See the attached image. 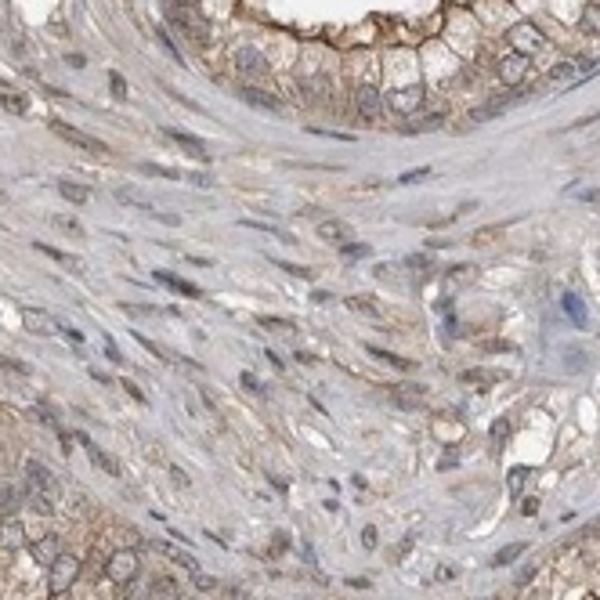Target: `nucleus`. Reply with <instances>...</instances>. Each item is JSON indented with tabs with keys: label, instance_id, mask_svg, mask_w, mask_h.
Wrapping results in <instances>:
<instances>
[{
	"label": "nucleus",
	"instance_id": "obj_1",
	"mask_svg": "<svg viewBox=\"0 0 600 600\" xmlns=\"http://www.w3.org/2000/svg\"><path fill=\"white\" fill-rule=\"evenodd\" d=\"M507 40H510V47H514L517 54H528V59L546 47V33H542L535 22H528V19L517 22V26H510V29H507Z\"/></svg>",
	"mask_w": 600,
	"mask_h": 600
},
{
	"label": "nucleus",
	"instance_id": "obj_2",
	"mask_svg": "<svg viewBox=\"0 0 600 600\" xmlns=\"http://www.w3.org/2000/svg\"><path fill=\"white\" fill-rule=\"evenodd\" d=\"M51 131L59 134L62 141H69L73 148L87 152V156H108V145H105L101 138H94V134H83L80 127H69L66 120H51Z\"/></svg>",
	"mask_w": 600,
	"mask_h": 600
},
{
	"label": "nucleus",
	"instance_id": "obj_3",
	"mask_svg": "<svg viewBox=\"0 0 600 600\" xmlns=\"http://www.w3.org/2000/svg\"><path fill=\"white\" fill-rule=\"evenodd\" d=\"M76 579H80V561H76L73 554H62L59 561L47 568V589H51L54 596H62Z\"/></svg>",
	"mask_w": 600,
	"mask_h": 600
},
{
	"label": "nucleus",
	"instance_id": "obj_4",
	"mask_svg": "<svg viewBox=\"0 0 600 600\" xmlns=\"http://www.w3.org/2000/svg\"><path fill=\"white\" fill-rule=\"evenodd\" d=\"M33 492H40V496H51V499H59V481H54V474H51L44 463H36V459H26V499H29Z\"/></svg>",
	"mask_w": 600,
	"mask_h": 600
},
{
	"label": "nucleus",
	"instance_id": "obj_5",
	"mask_svg": "<svg viewBox=\"0 0 600 600\" xmlns=\"http://www.w3.org/2000/svg\"><path fill=\"white\" fill-rule=\"evenodd\" d=\"M384 101L391 105V113H398V116H412L416 108L423 105V83L412 80V83H405V87H395Z\"/></svg>",
	"mask_w": 600,
	"mask_h": 600
},
{
	"label": "nucleus",
	"instance_id": "obj_6",
	"mask_svg": "<svg viewBox=\"0 0 600 600\" xmlns=\"http://www.w3.org/2000/svg\"><path fill=\"white\" fill-rule=\"evenodd\" d=\"M105 575L113 579L116 586H131L138 575V554L134 550H116L113 557L105 561Z\"/></svg>",
	"mask_w": 600,
	"mask_h": 600
},
{
	"label": "nucleus",
	"instance_id": "obj_7",
	"mask_svg": "<svg viewBox=\"0 0 600 600\" xmlns=\"http://www.w3.org/2000/svg\"><path fill=\"white\" fill-rule=\"evenodd\" d=\"M22 325H26L29 333H36V337H54V333H62L59 318H54L51 311H40V307H22Z\"/></svg>",
	"mask_w": 600,
	"mask_h": 600
},
{
	"label": "nucleus",
	"instance_id": "obj_8",
	"mask_svg": "<svg viewBox=\"0 0 600 600\" xmlns=\"http://www.w3.org/2000/svg\"><path fill=\"white\" fill-rule=\"evenodd\" d=\"M355 108H358L362 120H376L384 113V94H380V87H372V83L355 87Z\"/></svg>",
	"mask_w": 600,
	"mask_h": 600
},
{
	"label": "nucleus",
	"instance_id": "obj_9",
	"mask_svg": "<svg viewBox=\"0 0 600 600\" xmlns=\"http://www.w3.org/2000/svg\"><path fill=\"white\" fill-rule=\"evenodd\" d=\"M528 66H532V59L528 54H517V51H510V54H503L499 59V80L507 83V87H517L524 76H528Z\"/></svg>",
	"mask_w": 600,
	"mask_h": 600
},
{
	"label": "nucleus",
	"instance_id": "obj_10",
	"mask_svg": "<svg viewBox=\"0 0 600 600\" xmlns=\"http://www.w3.org/2000/svg\"><path fill=\"white\" fill-rule=\"evenodd\" d=\"M235 66H239V73H246V76H268V73H271L268 59H264L257 47H239V51H235Z\"/></svg>",
	"mask_w": 600,
	"mask_h": 600
},
{
	"label": "nucleus",
	"instance_id": "obj_11",
	"mask_svg": "<svg viewBox=\"0 0 600 600\" xmlns=\"http://www.w3.org/2000/svg\"><path fill=\"white\" fill-rule=\"evenodd\" d=\"M167 134L192 156V159H199V163H210L213 156H210V145L203 141V138H195V134H188V131H178V127H167Z\"/></svg>",
	"mask_w": 600,
	"mask_h": 600
},
{
	"label": "nucleus",
	"instance_id": "obj_12",
	"mask_svg": "<svg viewBox=\"0 0 600 600\" xmlns=\"http://www.w3.org/2000/svg\"><path fill=\"white\" fill-rule=\"evenodd\" d=\"M239 98H243L246 105H253V108H264V113H279V108H283V101H279L275 94H268V91L253 87V83H243V87H239Z\"/></svg>",
	"mask_w": 600,
	"mask_h": 600
},
{
	"label": "nucleus",
	"instance_id": "obj_13",
	"mask_svg": "<svg viewBox=\"0 0 600 600\" xmlns=\"http://www.w3.org/2000/svg\"><path fill=\"white\" fill-rule=\"evenodd\" d=\"M156 283H163L167 290H174L178 297H188V300H203V290H199L195 283H188V279H178V275H171V271H163V268H156Z\"/></svg>",
	"mask_w": 600,
	"mask_h": 600
},
{
	"label": "nucleus",
	"instance_id": "obj_14",
	"mask_svg": "<svg viewBox=\"0 0 600 600\" xmlns=\"http://www.w3.org/2000/svg\"><path fill=\"white\" fill-rule=\"evenodd\" d=\"M76 442L87 449V456H91V463H94V467H101L105 474H113V477H120V474H123V467H120L113 456H108V452H101V449H98V445L87 438V434H76Z\"/></svg>",
	"mask_w": 600,
	"mask_h": 600
},
{
	"label": "nucleus",
	"instance_id": "obj_15",
	"mask_svg": "<svg viewBox=\"0 0 600 600\" xmlns=\"http://www.w3.org/2000/svg\"><path fill=\"white\" fill-rule=\"evenodd\" d=\"M62 557V542H59V535H44L40 542H33V561L36 564H54V561H59Z\"/></svg>",
	"mask_w": 600,
	"mask_h": 600
},
{
	"label": "nucleus",
	"instance_id": "obj_16",
	"mask_svg": "<svg viewBox=\"0 0 600 600\" xmlns=\"http://www.w3.org/2000/svg\"><path fill=\"white\" fill-rule=\"evenodd\" d=\"M19 546H26L22 521H0V550H19Z\"/></svg>",
	"mask_w": 600,
	"mask_h": 600
},
{
	"label": "nucleus",
	"instance_id": "obj_17",
	"mask_svg": "<svg viewBox=\"0 0 600 600\" xmlns=\"http://www.w3.org/2000/svg\"><path fill=\"white\" fill-rule=\"evenodd\" d=\"M40 253H47L51 260H59V264H66V268H73V275H83L87 271V264H83V257H76V253H66V250H54V246H47V243H33Z\"/></svg>",
	"mask_w": 600,
	"mask_h": 600
},
{
	"label": "nucleus",
	"instance_id": "obj_18",
	"mask_svg": "<svg viewBox=\"0 0 600 600\" xmlns=\"http://www.w3.org/2000/svg\"><path fill=\"white\" fill-rule=\"evenodd\" d=\"M503 380V372H492V369H467V372H459V384H474V387H492V384H499Z\"/></svg>",
	"mask_w": 600,
	"mask_h": 600
},
{
	"label": "nucleus",
	"instance_id": "obj_19",
	"mask_svg": "<svg viewBox=\"0 0 600 600\" xmlns=\"http://www.w3.org/2000/svg\"><path fill=\"white\" fill-rule=\"evenodd\" d=\"M318 239L344 246V243H351V228H347L344 221H322V225H318Z\"/></svg>",
	"mask_w": 600,
	"mask_h": 600
},
{
	"label": "nucleus",
	"instance_id": "obj_20",
	"mask_svg": "<svg viewBox=\"0 0 600 600\" xmlns=\"http://www.w3.org/2000/svg\"><path fill=\"white\" fill-rule=\"evenodd\" d=\"M156 550H159V554H167L174 564H185L188 571H199L195 557H192V554H185V550H178V546H171V542H156Z\"/></svg>",
	"mask_w": 600,
	"mask_h": 600
},
{
	"label": "nucleus",
	"instance_id": "obj_21",
	"mask_svg": "<svg viewBox=\"0 0 600 600\" xmlns=\"http://www.w3.org/2000/svg\"><path fill=\"white\" fill-rule=\"evenodd\" d=\"M59 195L69 199V203H76V206H83V203L91 199V188H83V185H76V181H59Z\"/></svg>",
	"mask_w": 600,
	"mask_h": 600
},
{
	"label": "nucleus",
	"instance_id": "obj_22",
	"mask_svg": "<svg viewBox=\"0 0 600 600\" xmlns=\"http://www.w3.org/2000/svg\"><path fill=\"white\" fill-rule=\"evenodd\" d=\"M372 358H380V362H387V365H395V369H402V372H412L416 369V362H409V358H402V355H391V351H380V347H365Z\"/></svg>",
	"mask_w": 600,
	"mask_h": 600
},
{
	"label": "nucleus",
	"instance_id": "obj_23",
	"mask_svg": "<svg viewBox=\"0 0 600 600\" xmlns=\"http://www.w3.org/2000/svg\"><path fill=\"white\" fill-rule=\"evenodd\" d=\"M561 307L568 311V318H571V322L579 325V330H582V325H586V307H582V300H579L575 293H564V297H561Z\"/></svg>",
	"mask_w": 600,
	"mask_h": 600
},
{
	"label": "nucleus",
	"instance_id": "obj_24",
	"mask_svg": "<svg viewBox=\"0 0 600 600\" xmlns=\"http://www.w3.org/2000/svg\"><path fill=\"white\" fill-rule=\"evenodd\" d=\"M524 550H528V546H524V542H507V546H503V550H496L492 564H496V568H507V564H514V561H517V557H521Z\"/></svg>",
	"mask_w": 600,
	"mask_h": 600
},
{
	"label": "nucleus",
	"instance_id": "obj_25",
	"mask_svg": "<svg viewBox=\"0 0 600 600\" xmlns=\"http://www.w3.org/2000/svg\"><path fill=\"white\" fill-rule=\"evenodd\" d=\"M116 199H120V203H127V206H138L145 217H159V210H156L148 199H141L138 192H127V188H120V192H116Z\"/></svg>",
	"mask_w": 600,
	"mask_h": 600
},
{
	"label": "nucleus",
	"instance_id": "obj_26",
	"mask_svg": "<svg viewBox=\"0 0 600 600\" xmlns=\"http://www.w3.org/2000/svg\"><path fill=\"white\" fill-rule=\"evenodd\" d=\"M0 105H4L8 113H15V116H26V113H29V101H26V94H19V91H4V94H0Z\"/></svg>",
	"mask_w": 600,
	"mask_h": 600
},
{
	"label": "nucleus",
	"instance_id": "obj_27",
	"mask_svg": "<svg viewBox=\"0 0 600 600\" xmlns=\"http://www.w3.org/2000/svg\"><path fill=\"white\" fill-rule=\"evenodd\" d=\"M579 29H582V33H600V4H586V8H582Z\"/></svg>",
	"mask_w": 600,
	"mask_h": 600
},
{
	"label": "nucleus",
	"instance_id": "obj_28",
	"mask_svg": "<svg viewBox=\"0 0 600 600\" xmlns=\"http://www.w3.org/2000/svg\"><path fill=\"white\" fill-rule=\"evenodd\" d=\"M141 174H152V178H171V181H185V171L159 167V163H141Z\"/></svg>",
	"mask_w": 600,
	"mask_h": 600
},
{
	"label": "nucleus",
	"instance_id": "obj_29",
	"mask_svg": "<svg viewBox=\"0 0 600 600\" xmlns=\"http://www.w3.org/2000/svg\"><path fill=\"white\" fill-rule=\"evenodd\" d=\"M503 235V225H488V228H477L470 235V246H492V239Z\"/></svg>",
	"mask_w": 600,
	"mask_h": 600
},
{
	"label": "nucleus",
	"instance_id": "obj_30",
	"mask_svg": "<svg viewBox=\"0 0 600 600\" xmlns=\"http://www.w3.org/2000/svg\"><path fill=\"white\" fill-rule=\"evenodd\" d=\"M148 600H178V582L174 579H159V589L152 586Z\"/></svg>",
	"mask_w": 600,
	"mask_h": 600
},
{
	"label": "nucleus",
	"instance_id": "obj_31",
	"mask_svg": "<svg viewBox=\"0 0 600 600\" xmlns=\"http://www.w3.org/2000/svg\"><path fill=\"white\" fill-rule=\"evenodd\" d=\"M243 228H257V232H264V235H275V239H283V243H293V235L290 232H283V228H275V225H264V221H239Z\"/></svg>",
	"mask_w": 600,
	"mask_h": 600
},
{
	"label": "nucleus",
	"instance_id": "obj_32",
	"mask_svg": "<svg viewBox=\"0 0 600 600\" xmlns=\"http://www.w3.org/2000/svg\"><path fill=\"white\" fill-rule=\"evenodd\" d=\"M271 264H275V268H283L286 271V275H293V279H315V271L311 268H304V264H290V260H271Z\"/></svg>",
	"mask_w": 600,
	"mask_h": 600
},
{
	"label": "nucleus",
	"instance_id": "obj_33",
	"mask_svg": "<svg viewBox=\"0 0 600 600\" xmlns=\"http://www.w3.org/2000/svg\"><path fill=\"white\" fill-rule=\"evenodd\" d=\"M22 496H26V488H0V510H15Z\"/></svg>",
	"mask_w": 600,
	"mask_h": 600
},
{
	"label": "nucleus",
	"instance_id": "obj_34",
	"mask_svg": "<svg viewBox=\"0 0 600 600\" xmlns=\"http://www.w3.org/2000/svg\"><path fill=\"white\" fill-rule=\"evenodd\" d=\"M571 76H575V62H557L550 69V83H568Z\"/></svg>",
	"mask_w": 600,
	"mask_h": 600
},
{
	"label": "nucleus",
	"instance_id": "obj_35",
	"mask_svg": "<svg viewBox=\"0 0 600 600\" xmlns=\"http://www.w3.org/2000/svg\"><path fill=\"white\" fill-rule=\"evenodd\" d=\"M347 307H351V311H362V315H372V318L380 315V307H376V304H372V297H365V293H362V297H351V300H347Z\"/></svg>",
	"mask_w": 600,
	"mask_h": 600
},
{
	"label": "nucleus",
	"instance_id": "obj_36",
	"mask_svg": "<svg viewBox=\"0 0 600 600\" xmlns=\"http://www.w3.org/2000/svg\"><path fill=\"white\" fill-rule=\"evenodd\" d=\"M156 40H159V47H163V51H167V54H171V59H174V62H181V51L174 47L171 33H167V29H163V26H156Z\"/></svg>",
	"mask_w": 600,
	"mask_h": 600
},
{
	"label": "nucleus",
	"instance_id": "obj_37",
	"mask_svg": "<svg viewBox=\"0 0 600 600\" xmlns=\"http://www.w3.org/2000/svg\"><path fill=\"white\" fill-rule=\"evenodd\" d=\"M528 474H532L528 467H514V470H510V481H507V484H510V496H521V488H524Z\"/></svg>",
	"mask_w": 600,
	"mask_h": 600
},
{
	"label": "nucleus",
	"instance_id": "obj_38",
	"mask_svg": "<svg viewBox=\"0 0 600 600\" xmlns=\"http://www.w3.org/2000/svg\"><path fill=\"white\" fill-rule=\"evenodd\" d=\"M438 123H445V113H434V116H420V120H412V127H405V131H434Z\"/></svg>",
	"mask_w": 600,
	"mask_h": 600
},
{
	"label": "nucleus",
	"instance_id": "obj_39",
	"mask_svg": "<svg viewBox=\"0 0 600 600\" xmlns=\"http://www.w3.org/2000/svg\"><path fill=\"white\" fill-rule=\"evenodd\" d=\"M131 337H134V340H138V344H141V347H145V351H148V355H156V358H163V362H167V351H163V347H159V344H152V340H148V337H141V333H138V330H134V333H131Z\"/></svg>",
	"mask_w": 600,
	"mask_h": 600
},
{
	"label": "nucleus",
	"instance_id": "obj_40",
	"mask_svg": "<svg viewBox=\"0 0 600 600\" xmlns=\"http://www.w3.org/2000/svg\"><path fill=\"white\" fill-rule=\"evenodd\" d=\"M257 322L264 325V330H283V333H286V330H293V322H290V318H268V315H264V318H257Z\"/></svg>",
	"mask_w": 600,
	"mask_h": 600
},
{
	"label": "nucleus",
	"instance_id": "obj_41",
	"mask_svg": "<svg viewBox=\"0 0 600 600\" xmlns=\"http://www.w3.org/2000/svg\"><path fill=\"white\" fill-rule=\"evenodd\" d=\"M423 178H430V167H420V171H405V174L398 178V185H416V181H423Z\"/></svg>",
	"mask_w": 600,
	"mask_h": 600
},
{
	"label": "nucleus",
	"instance_id": "obj_42",
	"mask_svg": "<svg viewBox=\"0 0 600 600\" xmlns=\"http://www.w3.org/2000/svg\"><path fill=\"white\" fill-rule=\"evenodd\" d=\"M340 253H344V257H369V246L351 239V243H344V246H340Z\"/></svg>",
	"mask_w": 600,
	"mask_h": 600
},
{
	"label": "nucleus",
	"instance_id": "obj_43",
	"mask_svg": "<svg viewBox=\"0 0 600 600\" xmlns=\"http://www.w3.org/2000/svg\"><path fill=\"white\" fill-rule=\"evenodd\" d=\"M568 358H571V362H564V369H568V372H582V369H586V362H582L586 355H582L579 347H571V351H568Z\"/></svg>",
	"mask_w": 600,
	"mask_h": 600
},
{
	"label": "nucleus",
	"instance_id": "obj_44",
	"mask_svg": "<svg viewBox=\"0 0 600 600\" xmlns=\"http://www.w3.org/2000/svg\"><path fill=\"white\" fill-rule=\"evenodd\" d=\"M192 586L203 589V593H210V589H217V579H210V575H203V571H192Z\"/></svg>",
	"mask_w": 600,
	"mask_h": 600
},
{
	"label": "nucleus",
	"instance_id": "obj_45",
	"mask_svg": "<svg viewBox=\"0 0 600 600\" xmlns=\"http://www.w3.org/2000/svg\"><path fill=\"white\" fill-rule=\"evenodd\" d=\"M108 87H113V98H127V83H123V76L120 73H108Z\"/></svg>",
	"mask_w": 600,
	"mask_h": 600
},
{
	"label": "nucleus",
	"instance_id": "obj_46",
	"mask_svg": "<svg viewBox=\"0 0 600 600\" xmlns=\"http://www.w3.org/2000/svg\"><path fill=\"white\" fill-rule=\"evenodd\" d=\"M239 384H243L246 391H253V395H260V391H264V387H260V380H257L253 372H243V376H239Z\"/></svg>",
	"mask_w": 600,
	"mask_h": 600
},
{
	"label": "nucleus",
	"instance_id": "obj_47",
	"mask_svg": "<svg viewBox=\"0 0 600 600\" xmlns=\"http://www.w3.org/2000/svg\"><path fill=\"white\" fill-rule=\"evenodd\" d=\"M120 311H127V315H156L152 304H120Z\"/></svg>",
	"mask_w": 600,
	"mask_h": 600
},
{
	"label": "nucleus",
	"instance_id": "obj_48",
	"mask_svg": "<svg viewBox=\"0 0 600 600\" xmlns=\"http://www.w3.org/2000/svg\"><path fill=\"white\" fill-rule=\"evenodd\" d=\"M101 340H105V355H108V362H116V365H120V362H123V355H120V347H116L113 340H108V337H101Z\"/></svg>",
	"mask_w": 600,
	"mask_h": 600
},
{
	"label": "nucleus",
	"instance_id": "obj_49",
	"mask_svg": "<svg viewBox=\"0 0 600 600\" xmlns=\"http://www.w3.org/2000/svg\"><path fill=\"white\" fill-rule=\"evenodd\" d=\"M507 434H510L507 420H496V423H492V442H503V438H507Z\"/></svg>",
	"mask_w": 600,
	"mask_h": 600
},
{
	"label": "nucleus",
	"instance_id": "obj_50",
	"mask_svg": "<svg viewBox=\"0 0 600 600\" xmlns=\"http://www.w3.org/2000/svg\"><path fill=\"white\" fill-rule=\"evenodd\" d=\"M362 546H365V550H376V528H372V524L362 528Z\"/></svg>",
	"mask_w": 600,
	"mask_h": 600
},
{
	"label": "nucleus",
	"instance_id": "obj_51",
	"mask_svg": "<svg viewBox=\"0 0 600 600\" xmlns=\"http://www.w3.org/2000/svg\"><path fill=\"white\" fill-rule=\"evenodd\" d=\"M427 264H430L427 253H412V257H405V268H427Z\"/></svg>",
	"mask_w": 600,
	"mask_h": 600
},
{
	"label": "nucleus",
	"instance_id": "obj_52",
	"mask_svg": "<svg viewBox=\"0 0 600 600\" xmlns=\"http://www.w3.org/2000/svg\"><path fill=\"white\" fill-rule=\"evenodd\" d=\"M4 369H15V372H22V376H29V372H33L26 362H15V358H4Z\"/></svg>",
	"mask_w": 600,
	"mask_h": 600
},
{
	"label": "nucleus",
	"instance_id": "obj_53",
	"mask_svg": "<svg viewBox=\"0 0 600 600\" xmlns=\"http://www.w3.org/2000/svg\"><path fill=\"white\" fill-rule=\"evenodd\" d=\"M521 514H524V517H532V514H539V503H535V499H524V507H521Z\"/></svg>",
	"mask_w": 600,
	"mask_h": 600
},
{
	"label": "nucleus",
	"instance_id": "obj_54",
	"mask_svg": "<svg viewBox=\"0 0 600 600\" xmlns=\"http://www.w3.org/2000/svg\"><path fill=\"white\" fill-rule=\"evenodd\" d=\"M62 337H69V340H76V344L83 340V333H80V330H69V325H62Z\"/></svg>",
	"mask_w": 600,
	"mask_h": 600
},
{
	"label": "nucleus",
	"instance_id": "obj_55",
	"mask_svg": "<svg viewBox=\"0 0 600 600\" xmlns=\"http://www.w3.org/2000/svg\"><path fill=\"white\" fill-rule=\"evenodd\" d=\"M311 300H315V304H330L333 297H330V293H322V290H315V293H311Z\"/></svg>",
	"mask_w": 600,
	"mask_h": 600
},
{
	"label": "nucleus",
	"instance_id": "obj_56",
	"mask_svg": "<svg viewBox=\"0 0 600 600\" xmlns=\"http://www.w3.org/2000/svg\"><path fill=\"white\" fill-rule=\"evenodd\" d=\"M456 459H459L456 452H449V456H442V470H449V467H456Z\"/></svg>",
	"mask_w": 600,
	"mask_h": 600
},
{
	"label": "nucleus",
	"instance_id": "obj_57",
	"mask_svg": "<svg viewBox=\"0 0 600 600\" xmlns=\"http://www.w3.org/2000/svg\"><path fill=\"white\" fill-rule=\"evenodd\" d=\"M54 225L66 228V232H80V225H76V221H54Z\"/></svg>",
	"mask_w": 600,
	"mask_h": 600
},
{
	"label": "nucleus",
	"instance_id": "obj_58",
	"mask_svg": "<svg viewBox=\"0 0 600 600\" xmlns=\"http://www.w3.org/2000/svg\"><path fill=\"white\" fill-rule=\"evenodd\" d=\"M171 474H174V484H188V477H185V474H181V470H178V467H174V470H171Z\"/></svg>",
	"mask_w": 600,
	"mask_h": 600
},
{
	"label": "nucleus",
	"instance_id": "obj_59",
	"mask_svg": "<svg viewBox=\"0 0 600 600\" xmlns=\"http://www.w3.org/2000/svg\"><path fill=\"white\" fill-rule=\"evenodd\" d=\"M586 535H600V521H593V524L586 528Z\"/></svg>",
	"mask_w": 600,
	"mask_h": 600
}]
</instances>
